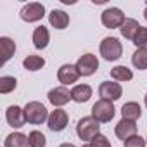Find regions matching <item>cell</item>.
Instances as JSON below:
<instances>
[{"mask_svg":"<svg viewBox=\"0 0 147 147\" xmlns=\"http://www.w3.org/2000/svg\"><path fill=\"white\" fill-rule=\"evenodd\" d=\"M23 66L28 71H38L45 66V59L40 57V55H26L23 59Z\"/></svg>","mask_w":147,"mask_h":147,"instance_id":"23","label":"cell"},{"mask_svg":"<svg viewBox=\"0 0 147 147\" xmlns=\"http://www.w3.org/2000/svg\"><path fill=\"white\" fill-rule=\"evenodd\" d=\"M100 55L106 59V61H118L123 54V45L121 42L116 38V36H107L100 42Z\"/></svg>","mask_w":147,"mask_h":147,"instance_id":"3","label":"cell"},{"mask_svg":"<svg viewBox=\"0 0 147 147\" xmlns=\"http://www.w3.org/2000/svg\"><path fill=\"white\" fill-rule=\"evenodd\" d=\"M121 116L125 119H131V121H137L140 116H142V109H140V104L138 102H126L123 107H121Z\"/></svg>","mask_w":147,"mask_h":147,"instance_id":"20","label":"cell"},{"mask_svg":"<svg viewBox=\"0 0 147 147\" xmlns=\"http://www.w3.org/2000/svg\"><path fill=\"white\" fill-rule=\"evenodd\" d=\"M144 18H145V21H147V7H145V11H144Z\"/></svg>","mask_w":147,"mask_h":147,"instance_id":"30","label":"cell"},{"mask_svg":"<svg viewBox=\"0 0 147 147\" xmlns=\"http://www.w3.org/2000/svg\"><path fill=\"white\" fill-rule=\"evenodd\" d=\"M5 119L12 128H21L26 123V114L24 109H21L19 106H9L5 111Z\"/></svg>","mask_w":147,"mask_h":147,"instance_id":"12","label":"cell"},{"mask_svg":"<svg viewBox=\"0 0 147 147\" xmlns=\"http://www.w3.org/2000/svg\"><path fill=\"white\" fill-rule=\"evenodd\" d=\"M67 121H69V116H67V113L64 111V109H61V107H57V109H54L50 114H49V119H47V125H49V128L52 130V131H62L66 126H67Z\"/></svg>","mask_w":147,"mask_h":147,"instance_id":"9","label":"cell"},{"mask_svg":"<svg viewBox=\"0 0 147 147\" xmlns=\"http://www.w3.org/2000/svg\"><path fill=\"white\" fill-rule=\"evenodd\" d=\"M114 133H116L118 138H121V140L125 142L126 138L137 135V123L131 121V119H125V118H121V121H119V123L116 125V128H114Z\"/></svg>","mask_w":147,"mask_h":147,"instance_id":"13","label":"cell"},{"mask_svg":"<svg viewBox=\"0 0 147 147\" xmlns=\"http://www.w3.org/2000/svg\"><path fill=\"white\" fill-rule=\"evenodd\" d=\"M90 97H92V87L90 85H76L71 90V100H75L78 104L90 100Z\"/></svg>","mask_w":147,"mask_h":147,"instance_id":"16","label":"cell"},{"mask_svg":"<svg viewBox=\"0 0 147 147\" xmlns=\"http://www.w3.org/2000/svg\"><path fill=\"white\" fill-rule=\"evenodd\" d=\"M114 104L111 100H97L92 107V118L97 119L99 123H109L113 118H114Z\"/></svg>","mask_w":147,"mask_h":147,"instance_id":"4","label":"cell"},{"mask_svg":"<svg viewBox=\"0 0 147 147\" xmlns=\"http://www.w3.org/2000/svg\"><path fill=\"white\" fill-rule=\"evenodd\" d=\"M131 64H133L137 69H140V71L147 69V47L137 49V50L133 52V55H131Z\"/></svg>","mask_w":147,"mask_h":147,"instance_id":"22","label":"cell"},{"mask_svg":"<svg viewBox=\"0 0 147 147\" xmlns=\"http://www.w3.org/2000/svg\"><path fill=\"white\" fill-rule=\"evenodd\" d=\"M24 114H26V121L31 125H42L49 119V113L47 107L38 102V100H31L24 106Z\"/></svg>","mask_w":147,"mask_h":147,"instance_id":"2","label":"cell"},{"mask_svg":"<svg viewBox=\"0 0 147 147\" xmlns=\"http://www.w3.org/2000/svg\"><path fill=\"white\" fill-rule=\"evenodd\" d=\"M125 19H126V18H125L123 11L118 9V7H109V9H106V11L100 14L102 24H104L106 28H109V30L121 28V24L125 23Z\"/></svg>","mask_w":147,"mask_h":147,"instance_id":"6","label":"cell"},{"mask_svg":"<svg viewBox=\"0 0 147 147\" xmlns=\"http://www.w3.org/2000/svg\"><path fill=\"white\" fill-rule=\"evenodd\" d=\"M76 67L82 76H92L94 73L99 69V59L94 54H83L76 61Z\"/></svg>","mask_w":147,"mask_h":147,"instance_id":"7","label":"cell"},{"mask_svg":"<svg viewBox=\"0 0 147 147\" xmlns=\"http://www.w3.org/2000/svg\"><path fill=\"white\" fill-rule=\"evenodd\" d=\"M45 16V7L38 2H30L26 5H23V9L19 11V18L24 23H36Z\"/></svg>","mask_w":147,"mask_h":147,"instance_id":"5","label":"cell"},{"mask_svg":"<svg viewBox=\"0 0 147 147\" xmlns=\"http://www.w3.org/2000/svg\"><path fill=\"white\" fill-rule=\"evenodd\" d=\"M111 78L116 82H130L133 78V73L126 66H114L111 69Z\"/></svg>","mask_w":147,"mask_h":147,"instance_id":"21","label":"cell"},{"mask_svg":"<svg viewBox=\"0 0 147 147\" xmlns=\"http://www.w3.org/2000/svg\"><path fill=\"white\" fill-rule=\"evenodd\" d=\"M28 138H30V147H45V144H47L45 135L42 131H38V130L30 131Z\"/></svg>","mask_w":147,"mask_h":147,"instance_id":"25","label":"cell"},{"mask_svg":"<svg viewBox=\"0 0 147 147\" xmlns=\"http://www.w3.org/2000/svg\"><path fill=\"white\" fill-rule=\"evenodd\" d=\"M0 49H2V64H5L16 54V42L9 36L0 38Z\"/></svg>","mask_w":147,"mask_h":147,"instance_id":"18","label":"cell"},{"mask_svg":"<svg viewBox=\"0 0 147 147\" xmlns=\"http://www.w3.org/2000/svg\"><path fill=\"white\" fill-rule=\"evenodd\" d=\"M83 147H111V142L107 140V137H106V135L99 133L92 142H87Z\"/></svg>","mask_w":147,"mask_h":147,"instance_id":"27","label":"cell"},{"mask_svg":"<svg viewBox=\"0 0 147 147\" xmlns=\"http://www.w3.org/2000/svg\"><path fill=\"white\" fill-rule=\"evenodd\" d=\"M18 80L14 76H0V94H11L16 90Z\"/></svg>","mask_w":147,"mask_h":147,"instance_id":"24","label":"cell"},{"mask_svg":"<svg viewBox=\"0 0 147 147\" xmlns=\"http://www.w3.org/2000/svg\"><path fill=\"white\" fill-rule=\"evenodd\" d=\"M133 43L137 45V49H142V47H147V28L145 26H140L135 38H133Z\"/></svg>","mask_w":147,"mask_h":147,"instance_id":"26","label":"cell"},{"mask_svg":"<svg viewBox=\"0 0 147 147\" xmlns=\"http://www.w3.org/2000/svg\"><path fill=\"white\" fill-rule=\"evenodd\" d=\"M49 102L57 109V107H62L66 106L69 100H71V92L66 88V87H55L49 92Z\"/></svg>","mask_w":147,"mask_h":147,"instance_id":"11","label":"cell"},{"mask_svg":"<svg viewBox=\"0 0 147 147\" xmlns=\"http://www.w3.org/2000/svg\"><path fill=\"white\" fill-rule=\"evenodd\" d=\"M80 71L76 67V64H62L57 69V80L62 83V87L71 85V83H76L80 78Z\"/></svg>","mask_w":147,"mask_h":147,"instance_id":"8","label":"cell"},{"mask_svg":"<svg viewBox=\"0 0 147 147\" xmlns=\"http://www.w3.org/2000/svg\"><path fill=\"white\" fill-rule=\"evenodd\" d=\"M145 144H147V137H145Z\"/></svg>","mask_w":147,"mask_h":147,"instance_id":"32","label":"cell"},{"mask_svg":"<svg viewBox=\"0 0 147 147\" xmlns=\"http://www.w3.org/2000/svg\"><path fill=\"white\" fill-rule=\"evenodd\" d=\"M144 102H145V107H147V94H145V97H144Z\"/></svg>","mask_w":147,"mask_h":147,"instance_id":"31","label":"cell"},{"mask_svg":"<svg viewBox=\"0 0 147 147\" xmlns=\"http://www.w3.org/2000/svg\"><path fill=\"white\" fill-rule=\"evenodd\" d=\"M138 28H140L138 21H135V19H131V18H126V19H125V23L121 24L119 31H121V35H123L126 40H131V42H133V38H135V35H137Z\"/></svg>","mask_w":147,"mask_h":147,"instance_id":"19","label":"cell"},{"mask_svg":"<svg viewBox=\"0 0 147 147\" xmlns=\"http://www.w3.org/2000/svg\"><path fill=\"white\" fill-rule=\"evenodd\" d=\"M49 23L55 28V30H66L69 24V14H66L61 9H54L49 14Z\"/></svg>","mask_w":147,"mask_h":147,"instance_id":"14","label":"cell"},{"mask_svg":"<svg viewBox=\"0 0 147 147\" xmlns=\"http://www.w3.org/2000/svg\"><path fill=\"white\" fill-rule=\"evenodd\" d=\"M123 145H125V147H145L147 144H145V140H144L140 135H133V137L126 138V140L123 142Z\"/></svg>","mask_w":147,"mask_h":147,"instance_id":"28","label":"cell"},{"mask_svg":"<svg viewBox=\"0 0 147 147\" xmlns=\"http://www.w3.org/2000/svg\"><path fill=\"white\" fill-rule=\"evenodd\" d=\"M49 42H50V33H49V30H47L45 26L35 28V31H33V45H35V49L43 50V49H47Z\"/></svg>","mask_w":147,"mask_h":147,"instance_id":"15","label":"cell"},{"mask_svg":"<svg viewBox=\"0 0 147 147\" xmlns=\"http://www.w3.org/2000/svg\"><path fill=\"white\" fill-rule=\"evenodd\" d=\"M59 147H76L75 144H69V142H66V144H61Z\"/></svg>","mask_w":147,"mask_h":147,"instance_id":"29","label":"cell"},{"mask_svg":"<svg viewBox=\"0 0 147 147\" xmlns=\"http://www.w3.org/2000/svg\"><path fill=\"white\" fill-rule=\"evenodd\" d=\"M4 147H30V138L21 131H14L5 137Z\"/></svg>","mask_w":147,"mask_h":147,"instance_id":"17","label":"cell"},{"mask_svg":"<svg viewBox=\"0 0 147 147\" xmlns=\"http://www.w3.org/2000/svg\"><path fill=\"white\" fill-rule=\"evenodd\" d=\"M99 95H100L104 100H111V102H114V100L121 99V95H123V88H121V85L116 83V82H102L100 87H99Z\"/></svg>","mask_w":147,"mask_h":147,"instance_id":"10","label":"cell"},{"mask_svg":"<svg viewBox=\"0 0 147 147\" xmlns=\"http://www.w3.org/2000/svg\"><path fill=\"white\" fill-rule=\"evenodd\" d=\"M99 133H100V123L92 116L82 118L76 125V135L85 142H92Z\"/></svg>","mask_w":147,"mask_h":147,"instance_id":"1","label":"cell"}]
</instances>
